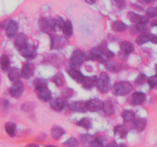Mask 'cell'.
I'll return each instance as SVG.
<instances>
[{
	"instance_id": "39",
	"label": "cell",
	"mask_w": 157,
	"mask_h": 147,
	"mask_svg": "<svg viewBox=\"0 0 157 147\" xmlns=\"http://www.w3.org/2000/svg\"><path fill=\"white\" fill-rule=\"evenodd\" d=\"M33 85L35 86V88L36 87H45L48 85V81L43 78H35L33 81Z\"/></svg>"
},
{
	"instance_id": "53",
	"label": "cell",
	"mask_w": 157,
	"mask_h": 147,
	"mask_svg": "<svg viewBox=\"0 0 157 147\" xmlns=\"http://www.w3.org/2000/svg\"><path fill=\"white\" fill-rule=\"evenodd\" d=\"M118 147H128L126 144L124 143H121L120 145H118Z\"/></svg>"
},
{
	"instance_id": "50",
	"label": "cell",
	"mask_w": 157,
	"mask_h": 147,
	"mask_svg": "<svg viewBox=\"0 0 157 147\" xmlns=\"http://www.w3.org/2000/svg\"><path fill=\"white\" fill-rule=\"evenodd\" d=\"M87 4L89 5H94L97 2V0H84Z\"/></svg>"
},
{
	"instance_id": "14",
	"label": "cell",
	"mask_w": 157,
	"mask_h": 147,
	"mask_svg": "<svg viewBox=\"0 0 157 147\" xmlns=\"http://www.w3.org/2000/svg\"><path fill=\"white\" fill-rule=\"evenodd\" d=\"M127 18L133 23L136 24H146L148 23L149 18L147 16H144V15H139L133 12H129L127 13Z\"/></svg>"
},
{
	"instance_id": "34",
	"label": "cell",
	"mask_w": 157,
	"mask_h": 147,
	"mask_svg": "<svg viewBox=\"0 0 157 147\" xmlns=\"http://www.w3.org/2000/svg\"><path fill=\"white\" fill-rule=\"evenodd\" d=\"M93 136L91 135L86 133V134H82L80 136V142L84 147L90 146V144L93 141Z\"/></svg>"
},
{
	"instance_id": "22",
	"label": "cell",
	"mask_w": 157,
	"mask_h": 147,
	"mask_svg": "<svg viewBox=\"0 0 157 147\" xmlns=\"http://www.w3.org/2000/svg\"><path fill=\"white\" fill-rule=\"evenodd\" d=\"M120 48L125 55H129L135 50L134 44L129 41H123L120 44Z\"/></svg>"
},
{
	"instance_id": "7",
	"label": "cell",
	"mask_w": 157,
	"mask_h": 147,
	"mask_svg": "<svg viewBox=\"0 0 157 147\" xmlns=\"http://www.w3.org/2000/svg\"><path fill=\"white\" fill-rule=\"evenodd\" d=\"M35 93L40 100L44 101V102H50L52 100V92H51V90H49L47 86L36 87V88H35Z\"/></svg>"
},
{
	"instance_id": "46",
	"label": "cell",
	"mask_w": 157,
	"mask_h": 147,
	"mask_svg": "<svg viewBox=\"0 0 157 147\" xmlns=\"http://www.w3.org/2000/svg\"><path fill=\"white\" fill-rule=\"evenodd\" d=\"M113 2L120 9H123L125 6V1L124 0H113Z\"/></svg>"
},
{
	"instance_id": "55",
	"label": "cell",
	"mask_w": 157,
	"mask_h": 147,
	"mask_svg": "<svg viewBox=\"0 0 157 147\" xmlns=\"http://www.w3.org/2000/svg\"><path fill=\"white\" fill-rule=\"evenodd\" d=\"M156 74H157V65L156 66Z\"/></svg>"
},
{
	"instance_id": "26",
	"label": "cell",
	"mask_w": 157,
	"mask_h": 147,
	"mask_svg": "<svg viewBox=\"0 0 157 147\" xmlns=\"http://www.w3.org/2000/svg\"><path fill=\"white\" fill-rule=\"evenodd\" d=\"M62 32L65 37L67 38H71L73 35L74 33V28H73V24L70 20H67L64 22V26L62 28Z\"/></svg>"
},
{
	"instance_id": "21",
	"label": "cell",
	"mask_w": 157,
	"mask_h": 147,
	"mask_svg": "<svg viewBox=\"0 0 157 147\" xmlns=\"http://www.w3.org/2000/svg\"><path fill=\"white\" fill-rule=\"evenodd\" d=\"M113 132H114L115 136H118L121 139H124L127 137V135L128 133V129L125 125L123 124H118L113 129Z\"/></svg>"
},
{
	"instance_id": "38",
	"label": "cell",
	"mask_w": 157,
	"mask_h": 147,
	"mask_svg": "<svg viewBox=\"0 0 157 147\" xmlns=\"http://www.w3.org/2000/svg\"><path fill=\"white\" fill-rule=\"evenodd\" d=\"M21 108L23 111L32 112L35 108V104L34 102H26L22 104Z\"/></svg>"
},
{
	"instance_id": "1",
	"label": "cell",
	"mask_w": 157,
	"mask_h": 147,
	"mask_svg": "<svg viewBox=\"0 0 157 147\" xmlns=\"http://www.w3.org/2000/svg\"><path fill=\"white\" fill-rule=\"evenodd\" d=\"M133 84L127 81H118L112 87V93L115 96H126L132 92Z\"/></svg>"
},
{
	"instance_id": "45",
	"label": "cell",
	"mask_w": 157,
	"mask_h": 147,
	"mask_svg": "<svg viewBox=\"0 0 157 147\" xmlns=\"http://www.w3.org/2000/svg\"><path fill=\"white\" fill-rule=\"evenodd\" d=\"M89 147H105L103 144V142H101L99 139H94L91 142V143L90 144V146Z\"/></svg>"
},
{
	"instance_id": "13",
	"label": "cell",
	"mask_w": 157,
	"mask_h": 147,
	"mask_svg": "<svg viewBox=\"0 0 157 147\" xmlns=\"http://www.w3.org/2000/svg\"><path fill=\"white\" fill-rule=\"evenodd\" d=\"M86 102L82 100L73 101L68 104V108L71 111L76 112V113H85L86 110Z\"/></svg>"
},
{
	"instance_id": "40",
	"label": "cell",
	"mask_w": 157,
	"mask_h": 147,
	"mask_svg": "<svg viewBox=\"0 0 157 147\" xmlns=\"http://www.w3.org/2000/svg\"><path fill=\"white\" fill-rule=\"evenodd\" d=\"M74 94V90L70 88V87H65L61 91V96L65 99H68L71 98Z\"/></svg>"
},
{
	"instance_id": "42",
	"label": "cell",
	"mask_w": 157,
	"mask_h": 147,
	"mask_svg": "<svg viewBox=\"0 0 157 147\" xmlns=\"http://www.w3.org/2000/svg\"><path fill=\"white\" fill-rule=\"evenodd\" d=\"M147 77L144 74H140L136 78V80H135V84H138V85H141V84H144L147 81Z\"/></svg>"
},
{
	"instance_id": "48",
	"label": "cell",
	"mask_w": 157,
	"mask_h": 147,
	"mask_svg": "<svg viewBox=\"0 0 157 147\" xmlns=\"http://www.w3.org/2000/svg\"><path fill=\"white\" fill-rule=\"evenodd\" d=\"M156 1V0H138V2H140L145 3V4H152Z\"/></svg>"
},
{
	"instance_id": "47",
	"label": "cell",
	"mask_w": 157,
	"mask_h": 147,
	"mask_svg": "<svg viewBox=\"0 0 157 147\" xmlns=\"http://www.w3.org/2000/svg\"><path fill=\"white\" fill-rule=\"evenodd\" d=\"M105 147H118V145H117V143L116 141L113 140V141H111L110 142H109V143L107 144Z\"/></svg>"
},
{
	"instance_id": "6",
	"label": "cell",
	"mask_w": 157,
	"mask_h": 147,
	"mask_svg": "<svg viewBox=\"0 0 157 147\" xmlns=\"http://www.w3.org/2000/svg\"><path fill=\"white\" fill-rule=\"evenodd\" d=\"M19 54L26 59H34L37 56V49L35 46L27 43L18 49Z\"/></svg>"
},
{
	"instance_id": "31",
	"label": "cell",
	"mask_w": 157,
	"mask_h": 147,
	"mask_svg": "<svg viewBox=\"0 0 157 147\" xmlns=\"http://www.w3.org/2000/svg\"><path fill=\"white\" fill-rule=\"evenodd\" d=\"M121 116L124 122H132L136 118V113L131 110H124L121 113Z\"/></svg>"
},
{
	"instance_id": "33",
	"label": "cell",
	"mask_w": 157,
	"mask_h": 147,
	"mask_svg": "<svg viewBox=\"0 0 157 147\" xmlns=\"http://www.w3.org/2000/svg\"><path fill=\"white\" fill-rule=\"evenodd\" d=\"M10 67V59L6 55H2L0 58V67L2 70H8Z\"/></svg>"
},
{
	"instance_id": "5",
	"label": "cell",
	"mask_w": 157,
	"mask_h": 147,
	"mask_svg": "<svg viewBox=\"0 0 157 147\" xmlns=\"http://www.w3.org/2000/svg\"><path fill=\"white\" fill-rule=\"evenodd\" d=\"M38 27L41 32L48 35H52L56 30L52 20L46 17H41L40 18L38 21Z\"/></svg>"
},
{
	"instance_id": "43",
	"label": "cell",
	"mask_w": 157,
	"mask_h": 147,
	"mask_svg": "<svg viewBox=\"0 0 157 147\" xmlns=\"http://www.w3.org/2000/svg\"><path fill=\"white\" fill-rule=\"evenodd\" d=\"M147 83L151 88H153L157 85V74H156L151 76L147 79Z\"/></svg>"
},
{
	"instance_id": "15",
	"label": "cell",
	"mask_w": 157,
	"mask_h": 147,
	"mask_svg": "<svg viewBox=\"0 0 157 147\" xmlns=\"http://www.w3.org/2000/svg\"><path fill=\"white\" fill-rule=\"evenodd\" d=\"M98 78L96 75L89 77H84V79L82 82L83 88L85 90H91L94 87H97Z\"/></svg>"
},
{
	"instance_id": "16",
	"label": "cell",
	"mask_w": 157,
	"mask_h": 147,
	"mask_svg": "<svg viewBox=\"0 0 157 147\" xmlns=\"http://www.w3.org/2000/svg\"><path fill=\"white\" fill-rule=\"evenodd\" d=\"M18 30V24L14 20H10L6 28V35L8 38H12L16 35Z\"/></svg>"
},
{
	"instance_id": "2",
	"label": "cell",
	"mask_w": 157,
	"mask_h": 147,
	"mask_svg": "<svg viewBox=\"0 0 157 147\" xmlns=\"http://www.w3.org/2000/svg\"><path fill=\"white\" fill-rule=\"evenodd\" d=\"M97 87L101 93H106L110 88V78L108 74L106 72H101L98 77Z\"/></svg>"
},
{
	"instance_id": "23",
	"label": "cell",
	"mask_w": 157,
	"mask_h": 147,
	"mask_svg": "<svg viewBox=\"0 0 157 147\" xmlns=\"http://www.w3.org/2000/svg\"><path fill=\"white\" fill-rule=\"evenodd\" d=\"M147 124V119L144 118H138L133 121V126L135 130L137 132H142L146 128Z\"/></svg>"
},
{
	"instance_id": "19",
	"label": "cell",
	"mask_w": 157,
	"mask_h": 147,
	"mask_svg": "<svg viewBox=\"0 0 157 147\" xmlns=\"http://www.w3.org/2000/svg\"><path fill=\"white\" fill-rule=\"evenodd\" d=\"M97 48H98V50L99 51V52L101 54V55H104L105 58H108V59L113 58V57L115 56L114 53H113V52H112L108 48L107 43H106L105 41H104V42L101 43L99 46H98V47H97Z\"/></svg>"
},
{
	"instance_id": "35",
	"label": "cell",
	"mask_w": 157,
	"mask_h": 147,
	"mask_svg": "<svg viewBox=\"0 0 157 147\" xmlns=\"http://www.w3.org/2000/svg\"><path fill=\"white\" fill-rule=\"evenodd\" d=\"M78 126H79L83 127V128L86 129V130H89L91 127V120H90V118L88 117H84L82 119H80L78 123H77Z\"/></svg>"
},
{
	"instance_id": "41",
	"label": "cell",
	"mask_w": 157,
	"mask_h": 147,
	"mask_svg": "<svg viewBox=\"0 0 157 147\" xmlns=\"http://www.w3.org/2000/svg\"><path fill=\"white\" fill-rule=\"evenodd\" d=\"M146 15L147 18H156L157 17V7H150L146 12Z\"/></svg>"
},
{
	"instance_id": "36",
	"label": "cell",
	"mask_w": 157,
	"mask_h": 147,
	"mask_svg": "<svg viewBox=\"0 0 157 147\" xmlns=\"http://www.w3.org/2000/svg\"><path fill=\"white\" fill-rule=\"evenodd\" d=\"M64 145L65 147H79L80 143L76 138L71 137L64 142Z\"/></svg>"
},
{
	"instance_id": "51",
	"label": "cell",
	"mask_w": 157,
	"mask_h": 147,
	"mask_svg": "<svg viewBox=\"0 0 157 147\" xmlns=\"http://www.w3.org/2000/svg\"><path fill=\"white\" fill-rule=\"evenodd\" d=\"M151 25L152 26H157V19H154L153 21H152Z\"/></svg>"
},
{
	"instance_id": "28",
	"label": "cell",
	"mask_w": 157,
	"mask_h": 147,
	"mask_svg": "<svg viewBox=\"0 0 157 147\" xmlns=\"http://www.w3.org/2000/svg\"><path fill=\"white\" fill-rule=\"evenodd\" d=\"M111 28L116 32H124L127 30V25L124 21L117 20V21H114L112 23Z\"/></svg>"
},
{
	"instance_id": "12",
	"label": "cell",
	"mask_w": 157,
	"mask_h": 147,
	"mask_svg": "<svg viewBox=\"0 0 157 147\" xmlns=\"http://www.w3.org/2000/svg\"><path fill=\"white\" fill-rule=\"evenodd\" d=\"M146 100V94L143 92L136 91L131 95L130 104L132 106H139L144 103Z\"/></svg>"
},
{
	"instance_id": "30",
	"label": "cell",
	"mask_w": 157,
	"mask_h": 147,
	"mask_svg": "<svg viewBox=\"0 0 157 147\" xmlns=\"http://www.w3.org/2000/svg\"><path fill=\"white\" fill-rule=\"evenodd\" d=\"M52 81L57 87H63L65 84V77L62 72H58L52 78Z\"/></svg>"
},
{
	"instance_id": "9",
	"label": "cell",
	"mask_w": 157,
	"mask_h": 147,
	"mask_svg": "<svg viewBox=\"0 0 157 147\" xmlns=\"http://www.w3.org/2000/svg\"><path fill=\"white\" fill-rule=\"evenodd\" d=\"M103 105H104V101L101 100L98 98H94L90 99L86 102V110L91 113L94 112L101 111L103 110Z\"/></svg>"
},
{
	"instance_id": "20",
	"label": "cell",
	"mask_w": 157,
	"mask_h": 147,
	"mask_svg": "<svg viewBox=\"0 0 157 147\" xmlns=\"http://www.w3.org/2000/svg\"><path fill=\"white\" fill-rule=\"evenodd\" d=\"M28 43V37L24 33H18V35H15V41H14V44L15 47H16L17 50L25 45Z\"/></svg>"
},
{
	"instance_id": "3",
	"label": "cell",
	"mask_w": 157,
	"mask_h": 147,
	"mask_svg": "<svg viewBox=\"0 0 157 147\" xmlns=\"http://www.w3.org/2000/svg\"><path fill=\"white\" fill-rule=\"evenodd\" d=\"M86 60V55L84 52L79 49H76L74 51L70 58V64L71 67L78 68L80 67Z\"/></svg>"
},
{
	"instance_id": "8",
	"label": "cell",
	"mask_w": 157,
	"mask_h": 147,
	"mask_svg": "<svg viewBox=\"0 0 157 147\" xmlns=\"http://www.w3.org/2000/svg\"><path fill=\"white\" fill-rule=\"evenodd\" d=\"M25 90V86L21 81H16L9 88V93L15 99H18L21 96Z\"/></svg>"
},
{
	"instance_id": "10",
	"label": "cell",
	"mask_w": 157,
	"mask_h": 147,
	"mask_svg": "<svg viewBox=\"0 0 157 147\" xmlns=\"http://www.w3.org/2000/svg\"><path fill=\"white\" fill-rule=\"evenodd\" d=\"M67 104V99L63 96H58L54 99H52L50 101V107L53 110L56 112H60L64 110Z\"/></svg>"
},
{
	"instance_id": "18",
	"label": "cell",
	"mask_w": 157,
	"mask_h": 147,
	"mask_svg": "<svg viewBox=\"0 0 157 147\" xmlns=\"http://www.w3.org/2000/svg\"><path fill=\"white\" fill-rule=\"evenodd\" d=\"M153 35H153V34L150 33V32H142V33L140 34L137 36V38H136V43L138 45H143V44H146V43L151 41Z\"/></svg>"
},
{
	"instance_id": "52",
	"label": "cell",
	"mask_w": 157,
	"mask_h": 147,
	"mask_svg": "<svg viewBox=\"0 0 157 147\" xmlns=\"http://www.w3.org/2000/svg\"><path fill=\"white\" fill-rule=\"evenodd\" d=\"M25 147H39L38 145H36V144H29V145H26Z\"/></svg>"
},
{
	"instance_id": "54",
	"label": "cell",
	"mask_w": 157,
	"mask_h": 147,
	"mask_svg": "<svg viewBox=\"0 0 157 147\" xmlns=\"http://www.w3.org/2000/svg\"><path fill=\"white\" fill-rule=\"evenodd\" d=\"M44 147H58V146H56V145H45Z\"/></svg>"
},
{
	"instance_id": "56",
	"label": "cell",
	"mask_w": 157,
	"mask_h": 147,
	"mask_svg": "<svg viewBox=\"0 0 157 147\" xmlns=\"http://www.w3.org/2000/svg\"><path fill=\"white\" fill-rule=\"evenodd\" d=\"M0 82H1V79H0Z\"/></svg>"
},
{
	"instance_id": "11",
	"label": "cell",
	"mask_w": 157,
	"mask_h": 147,
	"mask_svg": "<svg viewBox=\"0 0 157 147\" xmlns=\"http://www.w3.org/2000/svg\"><path fill=\"white\" fill-rule=\"evenodd\" d=\"M35 73V65L32 63H25L22 66L21 70V77L25 79H29L32 77Z\"/></svg>"
},
{
	"instance_id": "49",
	"label": "cell",
	"mask_w": 157,
	"mask_h": 147,
	"mask_svg": "<svg viewBox=\"0 0 157 147\" xmlns=\"http://www.w3.org/2000/svg\"><path fill=\"white\" fill-rule=\"evenodd\" d=\"M150 41H151L152 43H153V44H157V35H153V38H152Z\"/></svg>"
},
{
	"instance_id": "29",
	"label": "cell",
	"mask_w": 157,
	"mask_h": 147,
	"mask_svg": "<svg viewBox=\"0 0 157 147\" xmlns=\"http://www.w3.org/2000/svg\"><path fill=\"white\" fill-rule=\"evenodd\" d=\"M65 134V130L64 128L58 126H55L52 129V136L56 140L61 139L64 135Z\"/></svg>"
},
{
	"instance_id": "25",
	"label": "cell",
	"mask_w": 157,
	"mask_h": 147,
	"mask_svg": "<svg viewBox=\"0 0 157 147\" xmlns=\"http://www.w3.org/2000/svg\"><path fill=\"white\" fill-rule=\"evenodd\" d=\"M104 66H105L106 68L110 72H113V73H116L118 72L121 69V65L117 63L114 62V61H111L110 59H107L106 61L104 62Z\"/></svg>"
},
{
	"instance_id": "4",
	"label": "cell",
	"mask_w": 157,
	"mask_h": 147,
	"mask_svg": "<svg viewBox=\"0 0 157 147\" xmlns=\"http://www.w3.org/2000/svg\"><path fill=\"white\" fill-rule=\"evenodd\" d=\"M51 36V49L52 50H60L67 44V39L64 36L57 35H50Z\"/></svg>"
},
{
	"instance_id": "37",
	"label": "cell",
	"mask_w": 157,
	"mask_h": 147,
	"mask_svg": "<svg viewBox=\"0 0 157 147\" xmlns=\"http://www.w3.org/2000/svg\"><path fill=\"white\" fill-rule=\"evenodd\" d=\"M52 21L55 25V28L59 29H62L64 22H65V21H64V19L61 17H55V18H52Z\"/></svg>"
},
{
	"instance_id": "27",
	"label": "cell",
	"mask_w": 157,
	"mask_h": 147,
	"mask_svg": "<svg viewBox=\"0 0 157 147\" xmlns=\"http://www.w3.org/2000/svg\"><path fill=\"white\" fill-rule=\"evenodd\" d=\"M8 77H9V80H10L11 81L15 82V81L19 80L20 77H21V71H20L19 69L17 68V67H11V68H9Z\"/></svg>"
},
{
	"instance_id": "32",
	"label": "cell",
	"mask_w": 157,
	"mask_h": 147,
	"mask_svg": "<svg viewBox=\"0 0 157 147\" xmlns=\"http://www.w3.org/2000/svg\"><path fill=\"white\" fill-rule=\"evenodd\" d=\"M5 130L9 136L13 137L16 131V124L13 122H7L5 125Z\"/></svg>"
},
{
	"instance_id": "44",
	"label": "cell",
	"mask_w": 157,
	"mask_h": 147,
	"mask_svg": "<svg viewBox=\"0 0 157 147\" xmlns=\"http://www.w3.org/2000/svg\"><path fill=\"white\" fill-rule=\"evenodd\" d=\"M135 28H136V32H147V30L149 29L148 25H147V23L146 24H137L135 26Z\"/></svg>"
},
{
	"instance_id": "24",
	"label": "cell",
	"mask_w": 157,
	"mask_h": 147,
	"mask_svg": "<svg viewBox=\"0 0 157 147\" xmlns=\"http://www.w3.org/2000/svg\"><path fill=\"white\" fill-rule=\"evenodd\" d=\"M103 111L107 114V116H112L115 113V107L113 104L110 100L104 101V105H103Z\"/></svg>"
},
{
	"instance_id": "17",
	"label": "cell",
	"mask_w": 157,
	"mask_h": 147,
	"mask_svg": "<svg viewBox=\"0 0 157 147\" xmlns=\"http://www.w3.org/2000/svg\"><path fill=\"white\" fill-rule=\"evenodd\" d=\"M67 74L69 76L77 83L82 84L83 81L84 79V76L80 70H78L77 68L75 67H71L67 70Z\"/></svg>"
}]
</instances>
